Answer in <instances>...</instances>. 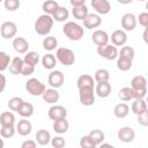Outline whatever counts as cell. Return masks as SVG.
Instances as JSON below:
<instances>
[{
  "instance_id": "obj_41",
  "label": "cell",
  "mask_w": 148,
  "mask_h": 148,
  "mask_svg": "<svg viewBox=\"0 0 148 148\" xmlns=\"http://www.w3.org/2000/svg\"><path fill=\"white\" fill-rule=\"evenodd\" d=\"M10 60L12 59L8 53H6L5 51H0V72H3L8 68Z\"/></svg>"
},
{
  "instance_id": "obj_45",
  "label": "cell",
  "mask_w": 148,
  "mask_h": 148,
  "mask_svg": "<svg viewBox=\"0 0 148 148\" xmlns=\"http://www.w3.org/2000/svg\"><path fill=\"white\" fill-rule=\"evenodd\" d=\"M51 146L53 147V148H62V147H65V145H66V142H65V139L62 138V136H54V138H51Z\"/></svg>"
},
{
  "instance_id": "obj_19",
  "label": "cell",
  "mask_w": 148,
  "mask_h": 148,
  "mask_svg": "<svg viewBox=\"0 0 148 148\" xmlns=\"http://www.w3.org/2000/svg\"><path fill=\"white\" fill-rule=\"evenodd\" d=\"M42 97H43L44 102H46L49 104H54L59 101L60 94L58 92V90L56 88H49V89H45V91L42 94Z\"/></svg>"
},
{
  "instance_id": "obj_56",
  "label": "cell",
  "mask_w": 148,
  "mask_h": 148,
  "mask_svg": "<svg viewBox=\"0 0 148 148\" xmlns=\"http://www.w3.org/2000/svg\"><path fill=\"white\" fill-rule=\"evenodd\" d=\"M3 146H5V142H3V140L0 138V148H3Z\"/></svg>"
},
{
  "instance_id": "obj_18",
  "label": "cell",
  "mask_w": 148,
  "mask_h": 148,
  "mask_svg": "<svg viewBox=\"0 0 148 148\" xmlns=\"http://www.w3.org/2000/svg\"><path fill=\"white\" fill-rule=\"evenodd\" d=\"M91 39H92L94 44H96L97 46H101V45H105V44H108L110 37H109V35H108L106 31H104V30H99V29H98V30H95V31L92 32Z\"/></svg>"
},
{
  "instance_id": "obj_34",
  "label": "cell",
  "mask_w": 148,
  "mask_h": 148,
  "mask_svg": "<svg viewBox=\"0 0 148 148\" xmlns=\"http://www.w3.org/2000/svg\"><path fill=\"white\" fill-rule=\"evenodd\" d=\"M132 61L131 59L127 58H123V57H117V68L121 72H126L128 69L132 68Z\"/></svg>"
},
{
  "instance_id": "obj_52",
  "label": "cell",
  "mask_w": 148,
  "mask_h": 148,
  "mask_svg": "<svg viewBox=\"0 0 148 148\" xmlns=\"http://www.w3.org/2000/svg\"><path fill=\"white\" fill-rule=\"evenodd\" d=\"M69 3L72 5V7H76V6L86 5V0H69Z\"/></svg>"
},
{
  "instance_id": "obj_55",
  "label": "cell",
  "mask_w": 148,
  "mask_h": 148,
  "mask_svg": "<svg viewBox=\"0 0 148 148\" xmlns=\"http://www.w3.org/2000/svg\"><path fill=\"white\" fill-rule=\"evenodd\" d=\"M99 146H101V147H112V146H111L110 143H103V142H102V143H101Z\"/></svg>"
},
{
  "instance_id": "obj_29",
  "label": "cell",
  "mask_w": 148,
  "mask_h": 148,
  "mask_svg": "<svg viewBox=\"0 0 148 148\" xmlns=\"http://www.w3.org/2000/svg\"><path fill=\"white\" fill-rule=\"evenodd\" d=\"M131 110L135 114H139V113L143 112L145 110H147V103H146L145 98H136V99H134L132 105H131Z\"/></svg>"
},
{
  "instance_id": "obj_5",
  "label": "cell",
  "mask_w": 148,
  "mask_h": 148,
  "mask_svg": "<svg viewBox=\"0 0 148 148\" xmlns=\"http://www.w3.org/2000/svg\"><path fill=\"white\" fill-rule=\"evenodd\" d=\"M97 53H98V56H101L102 58H104L106 60H114L118 57V49H117V46L108 43L105 45L97 46Z\"/></svg>"
},
{
  "instance_id": "obj_10",
  "label": "cell",
  "mask_w": 148,
  "mask_h": 148,
  "mask_svg": "<svg viewBox=\"0 0 148 148\" xmlns=\"http://www.w3.org/2000/svg\"><path fill=\"white\" fill-rule=\"evenodd\" d=\"M117 136L118 139L121 141V142H125V143H128V142H132L135 138V132L132 127L130 126H123L118 130L117 132Z\"/></svg>"
},
{
  "instance_id": "obj_36",
  "label": "cell",
  "mask_w": 148,
  "mask_h": 148,
  "mask_svg": "<svg viewBox=\"0 0 148 148\" xmlns=\"http://www.w3.org/2000/svg\"><path fill=\"white\" fill-rule=\"evenodd\" d=\"M118 97L120 98V101L123 102H128L133 99V90L131 87H124L119 90L118 92Z\"/></svg>"
},
{
  "instance_id": "obj_22",
  "label": "cell",
  "mask_w": 148,
  "mask_h": 148,
  "mask_svg": "<svg viewBox=\"0 0 148 148\" xmlns=\"http://www.w3.org/2000/svg\"><path fill=\"white\" fill-rule=\"evenodd\" d=\"M35 139L39 146H47L51 141V134L46 130H39V131H37Z\"/></svg>"
},
{
  "instance_id": "obj_11",
  "label": "cell",
  "mask_w": 148,
  "mask_h": 148,
  "mask_svg": "<svg viewBox=\"0 0 148 148\" xmlns=\"http://www.w3.org/2000/svg\"><path fill=\"white\" fill-rule=\"evenodd\" d=\"M91 7L98 15H106L111 10V3L109 0H91Z\"/></svg>"
},
{
  "instance_id": "obj_51",
  "label": "cell",
  "mask_w": 148,
  "mask_h": 148,
  "mask_svg": "<svg viewBox=\"0 0 148 148\" xmlns=\"http://www.w3.org/2000/svg\"><path fill=\"white\" fill-rule=\"evenodd\" d=\"M6 83H7V80H6V76L3 74L0 73V94L5 90L6 88Z\"/></svg>"
},
{
  "instance_id": "obj_58",
  "label": "cell",
  "mask_w": 148,
  "mask_h": 148,
  "mask_svg": "<svg viewBox=\"0 0 148 148\" xmlns=\"http://www.w3.org/2000/svg\"><path fill=\"white\" fill-rule=\"evenodd\" d=\"M0 2H3V0H0Z\"/></svg>"
},
{
  "instance_id": "obj_47",
  "label": "cell",
  "mask_w": 148,
  "mask_h": 148,
  "mask_svg": "<svg viewBox=\"0 0 148 148\" xmlns=\"http://www.w3.org/2000/svg\"><path fill=\"white\" fill-rule=\"evenodd\" d=\"M34 72H35V66H31V65H28V64L23 62L22 69H21V74H22V75L29 76V75L34 74Z\"/></svg>"
},
{
  "instance_id": "obj_42",
  "label": "cell",
  "mask_w": 148,
  "mask_h": 148,
  "mask_svg": "<svg viewBox=\"0 0 148 148\" xmlns=\"http://www.w3.org/2000/svg\"><path fill=\"white\" fill-rule=\"evenodd\" d=\"M80 147L81 148H95L97 147L96 143L94 142V140L90 138L89 134L87 135H83L81 139H80Z\"/></svg>"
},
{
  "instance_id": "obj_53",
  "label": "cell",
  "mask_w": 148,
  "mask_h": 148,
  "mask_svg": "<svg viewBox=\"0 0 148 148\" xmlns=\"http://www.w3.org/2000/svg\"><path fill=\"white\" fill-rule=\"evenodd\" d=\"M119 3H121V5H128V3H131L133 0H117Z\"/></svg>"
},
{
  "instance_id": "obj_31",
  "label": "cell",
  "mask_w": 148,
  "mask_h": 148,
  "mask_svg": "<svg viewBox=\"0 0 148 148\" xmlns=\"http://www.w3.org/2000/svg\"><path fill=\"white\" fill-rule=\"evenodd\" d=\"M58 46V40L54 36H50L47 35L46 37H44L43 39V47L46 50V51H53L56 50Z\"/></svg>"
},
{
  "instance_id": "obj_24",
  "label": "cell",
  "mask_w": 148,
  "mask_h": 148,
  "mask_svg": "<svg viewBox=\"0 0 148 148\" xmlns=\"http://www.w3.org/2000/svg\"><path fill=\"white\" fill-rule=\"evenodd\" d=\"M128 112H130V106L126 103H118L113 108V114L116 118H119V119L127 117Z\"/></svg>"
},
{
  "instance_id": "obj_3",
  "label": "cell",
  "mask_w": 148,
  "mask_h": 148,
  "mask_svg": "<svg viewBox=\"0 0 148 148\" xmlns=\"http://www.w3.org/2000/svg\"><path fill=\"white\" fill-rule=\"evenodd\" d=\"M57 61H59L64 66H72L75 62V54L71 49L67 47H58L56 51Z\"/></svg>"
},
{
  "instance_id": "obj_57",
  "label": "cell",
  "mask_w": 148,
  "mask_h": 148,
  "mask_svg": "<svg viewBox=\"0 0 148 148\" xmlns=\"http://www.w3.org/2000/svg\"><path fill=\"white\" fill-rule=\"evenodd\" d=\"M136 1H139V2H142V1H146V0H136Z\"/></svg>"
},
{
  "instance_id": "obj_15",
  "label": "cell",
  "mask_w": 148,
  "mask_h": 148,
  "mask_svg": "<svg viewBox=\"0 0 148 148\" xmlns=\"http://www.w3.org/2000/svg\"><path fill=\"white\" fill-rule=\"evenodd\" d=\"M110 38H111L112 45H114V46H123L127 42V34H126L125 30L118 29V30H114L111 34Z\"/></svg>"
},
{
  "instance_id": "obj_14",
  "label": "cell",
  "mask_w": 148,
  "mask_h": 148,
  "mask_svg": "<svg viewBox=\"0 0 148 148\" xmlns=\"http://www.w3.org/2000/svg\"><path fill=\"white\" fill-rule=\"evenodd\" d=\"M12 46L17 53L25 54L28 52V49H29V43L24 37H14Z\"/></svg>"
},
{
  "instance_id": "obj_39",
  "label": "cell",
  "mask_w": 148,
  "mask_h": 148,
  "mask_svg": "<svg viewBox=\"0 0 148 148\" xmlns=\"http://www.w3.org/2000/svg\"><path fill=\"white\" fill-rule=\"evenodd\" d=\"M89 135L94 140V142L96 143V146H99L105 140V134L101 130H91L89 132Z\"/></svg>"
},
{
  "instance_id": "obj_37",
  "label": "cell",
  "mask_w": 148,
  "mask_h": 148,
  "mask_svg": "<svg viewBox=\"0 0 148 148\" xmlns=\"http://www.w3.org/2000/svg\"><path fill=\"white\" fill-rule=\"evenodd\" d=\"M15 132H16V127L14 125H6V126H1L0 135L3 139H9L14 136Z\"/></svg>"
},
{
  "instance_id": "obj_32",
  "label": "cell",
  "mask_w": 148,
  "mask_h": 148,
  "mask_svg": "<svg viewBox=\"0 0 148 148\" xmlns=\"http://www.w3.org/2000/svg\"><path fill=\"white\" fill-rule=\"evenodd\" d=\"M131 88L132 89H140V88H147V80L143 75H135L131 80Z\"/></svg>"
},
{
  "instance_id": "obj_1",
  "label": "cell",
  "mask_w": 148,
  "mask_h": 148,
  "mask_svg": "<svg viewBox=\"0 0 148 148\" xmlns=\"http://www.w3.org/2000/svg\"><path fill=\"white\" fill-rule=\"evenodd\" d=\"M54 20L49 14H42L38 16V18L35 21V31L40 36H47L50 31L53 28Z\"/></svg>"
},
{
  "instance_id": "obj_12",
  "label": "cell",
  "mask_w": 148,
  "mask_h": 148,
  "mask_svg": "<svg viewBox=\"0 0 148 148\" xmlns=\"http://www.w3.org/2000/svg\"><path fill=\"white\" fill-rule=\"evenodd\" d=\"M101 24H102V18L101 15H98L97 13H88L86 18L83 20V25L87 29H95L98 28Z\"/></svg>"
},
{
  "instance_id": "obj_50",
  "label": "cell",
  "mask_w": 148,
  "mask_h": 148,
  "mask_svg": "<svg viewBox=\"0 0 148 148\" xmlns=\"http://www.w3.org/2000/svg\"><path fill=\"white\" fill-rule=\"evenodd\" d=\"M37 142L34 140H25L24 142H22L21 148H36Z\"/></svg>"
},
{
  "instance_id": "obj_23",
  "label": "cell",
  "mask_w": 148,
  "mask_h": 148,
  "mask_svg": "<svg viewBox=\"0 0 148 148\" xmlns=\"http://www.w3.org/2000/svg\"><path fill=\"white\" fill-rule=\"evenodd\" d=\"M34 105L29 102H24L21 104V106L17 110V113L22 117V118H30L34 114Z\"/></svg>"
},
{
  "instance_id": "obj_13",
  "label": "cell",
  "mask_w": 148,
  "mask_h": 148,
  "mask_svg": "<svg viewBox=\"0 0 148 148\" xmlns=\"http://www.w3.org/2000/svg\"><path fill=\"white\" fill-rule=\"evenodd\" d=\"M47 116L51 120H57L60 118H66L67 117V110L65 106L62 105H52L49 111H47Z\"/></svg>"
},
{
  "instance_id": "obj_54",
  "label": "cell",
  "mask_w": 148,
  "mask_h": 148,
  "mask_svg": "<svg viewBox=\"0 0 148 148\" xmlns=\"http://www.w3.org/2000/svg\"><path fill=\"white\" fill-rule=\"evenodd\" d=\"M143 40L145 43H147V28H145V31H143Z\"/></svg>"
},
{
  "instance_id": "obj_8",
  "label": "cell",
  "mask_w": 148,
  "mask_h": 148,
  "mask_svg": "<svg viewBox=\"0 0 148 148\" xmlns=\"http://www.w3.org/2000/svg\"><path fill=\"white\" fill-rule=\"evenodd\" d=\"M47 82L51 86V88H60L64 82H65V76L62 74L61 71H58V69H52L47 76Z\"/></svg>"
},
{
  "instance_id": "obj_43",
  "label": "cell",
  "mask_w": 148,
  "mask_h": 148,
  "mask_svg": "<svg viewBox=\"0 0 148 148\" xmlns=\"http://www.w3.org/2000/svg\"><path fill=\"white\" fill-rule=\"evenodd\" d=\"M20 6H21L20 0H3V7L8 12H15L16 9L20 8Z\"/></svg>"
},
{
  "instance_id": "obj_9",
  "label": "cell",
  "mask_w": 148,
  "mask_h": 148,
  "mask_svg": "<svg viewBox=\"0 0 148 148\" xmlns=\"http://www.w3.org/2000/svg\"><path fill=\"white\" fill-rule=\"evenodd\" d=\"M136 23H138L136 16L133 13H126L120 18L121 28L125 31H133L135 29V27H136Z\"/></svg>"
},
{
  "instance_id": "obj_7",
  "label": "cell",
  "mask_w": 148,
  "mask_h": 148,
  "mask_svg": "<svg viewBox=\"0 0 148 148\" xmlns=\"http://www.w3.org/2000/svg\"><path fill=\"white\" fill-rule=\"evenodd\" d=\"M17 34V25L12 21H6L0 27V35L5 39H12Z\"/></svg>"
},
{
  "instance_id": "obj_48",
  "label": "cell",
  "mask_w": 148,
  "mask_h": 148,
  "mask_svg": "<svg viewBox=\"0 0 148 148\" xmlns=\"http://www.w3.org/2000/svg\"><path fill=\"white\" fill-rule=\"evenodd\" d=\"M136 21H139V24L143 28L148 27V13L143 12L141 14H139V17H136Z\"/></svg>"
},
{
  "instance_id": "obj_26",
  "label": "cell",
  "mask_w": 148,
  "mask_h": 148,
  "mask_svg": "<svg viewBox=\"0 0 148 148\" xmlns=\"http://www.w3.org/2000/svg\"><path fill=\"white\" fill-rule=\"evenodd\" d=\"M22 65H23V59L20 57H15L10 60V64L8 66L9 72L14 75H18L21 74V69H22Z\"/></svg>"
},
{
  "instance_id": "obj_38",
  "label": "cell",
  "mask_w": 148,
  "mask_h": 148,
  "mask_svg": "<svg viewBox=\"0 0 148 148\" xmlns=\"http://www.w3.org/2000/svg\"><path fill=\"white\" fill-rule=\"evenodd\" d=\"M110 79V73L108 69L105 68H99L95 72V75H94V80L96 82H103V81H109Z\"/></svg>"
},
{
  "instance_id": "obj_16",
  "label": "cell",
  "mask_w": 148,
  "mask_h": 148,
  "mask_svg": "<svg viewBox=\"0 0 148 148\" xmlns=\"http://www.w3.org/2000/svg\"><path fill=\"white\" fill-rule=\"evenodd\" d=\"M111 90H112V87L109 83V81L97 82L96 88H95V94L101 98H105L111 94Z\"/></svg>"
},
{
  "instance_id": "obj_46",
  "label": "cell",
  "mask_w": 148,
  "mask_h": 148,
  "mask_svg": "<svg viewBox=\"0 0 148 148\" xmlns=\"http://www.w3.org/2000/svg\"><path fill=\"white\" fill-rule=\"evenodd\" d=\"M136 116H138V123L141 126H143V127L148 126V110H145L143 112H141Z\"/></svg>"
},
{
  "instance_id": "obj_21",
  "label": "cell",
  "mask_w": 148,
  "mask_h": 148,
  "mask_svg": "<svg viewBox=\"0 0 148 148\" xmlns=\"http://www.w3.org/2000/svg\"><path fill=\"white\" fill-rule=\"evenodd\" d=\"M52 128L56 133L58 134H64L68 131L69 128V124L68 121L66 120V118H60V119H57V120H53V125H52Z\"/></svg>"
},
{
  "instance_id": "obj_27",
  "label": "cell",
  "mask_w": 148,
  "mask_h": 148,
  "mask_svg": "<svg viewBox=\"0 0 148 148\" xmlns=\"http://www.w3.org/2000/svg\"><path fill=\"white\" fill-rule=\"evenodd\" d=\"M88 7L86 5H81V6H76L72 8V14L74 16V18L79 20V21H83L86 18V16L88 15Z\"/></svg>"
},
{
  "instance_id": "obj_40",
  "label": "cell",
  "mask_w": 148,
  "mask_h": 148,
  "mask_svg": "<svg viewBox=\"0 0 148 148\" xmlns=\"http://www.w3.org/2000/svg\"><path fill=\"white\" fill-rule=\"evenodd\" d=\"M118 56L119 57H123V58H127V59L133 60L134 59V56H135V52H134V49L133 47L123 45V47L120 49V52H118Z\"/></svg>"
},
{
  "instance_id": "obj_28",
  "label": "cell",
  "mask_w": 148,
  "mask_h": 148,
  "mask_svg": "<svg viewBox=\"0 0 148 148\" xmlns=\"http://www.w3.org/2000/svg\"><path fill=\"white\" fill-rule=\"evenodd\" d=\"M42 65L46 69H50V71L54 69V67L57 65V58H56V56L52 54V53H47V54L43 56V58H42Z\"/></svg>"
},
{
  "instance_id": "obj_35",
  "label": "cell",
  "mask_w": 148,
  "mask_h": 148,
  "mask_svg": "<svg viewBox=\"0 0 148 148\" xmlns=\"http://www.w3.org/2000/svg\"><path fill=\"white\" fill-rule=\"evenodd\" d=\"M23 62H25L28 65H31V66H36L39 62V54L35 51L27 52L24 58H23Z\"/></svg>"
},
{
  "instance_id": "obj_20",
  "label": "cell",
  "mask_w": 148,
  "mask_h": 148,
  "mask_svg": "<svg viewBox=\"0 0 148 148\" xmlns=\"http://www.w3.org/2000/svg\"><path fill=\"white\" fill-rule=\"evenodd\" d=\"M76 86L77 89H83V88H94L95 86V80L92 79L91 75L89 74H82L77 77L76 80Z\"/></svg>"
},
{
  "instance_id": "obj_25",
  "label": "cell",
  "mask_w": 148,
  "mask_h": 148,
  "mask_svg": "<svg viewBox=\"0 0 148 148\" xmlns=\"http://www.w3.org/2000/svg\"><path fill=\"white\" fill-rule=\"evenodd\" d=\"M51 16H52L53 20L57 21V22H65V21L68 18V16H69V12H68V9H67L66 7L59 6V7L57 8V10H56Z\"/></svg>"
},
{
  "instance_id": "obj_33",
  "label": "cell",
  "mask_w": 148,
  "mask_h": 148,
  "mask_svg": "<svg viewBox=\"0 0 148 148\" xmlns=\"http://www.w3.org/2000/svg\"><path fill=\"white\" fill-rule=\"evenodd\" d=\"M15 124V116L10 111H5L0 114V125L6 126V125H14Z\"/></svg>"
},
{
  "instance_id": "obj_30",
  "label": "cell",
  "mask_w": 148,
  "mask_h": 148,
  "mask_svg": "<svg viewBox=\"0 0 148 148\" xmlns=\"http://www.w3.org/2000/svg\"><path fill=\"white\" fill-rule=\"evenodd\" d=\"M58 7H59V3L54 0H46L42 5V9H43L44 14H49V15H52L57 10Z\"/></svg>"
},
{
  "instance_id": "obj_2",
  "label": "cell",
  "mask_w": 148,
  "mask_h": 148,
  "mask_svg": "<svg viewBox=\"0 0 148 148\" xmlns=\"http://www.w3.org/2000/svg\"><path fill=\"white\" fill-rule=\"evenodd\" d=\"M62 32L65 34V36L68 39L74 40V42L80 40L84 35L82 25H80L79 23L73 22V21H68L65 23V25L62 27Z\"/></svg>"
},
{
  "instance_id": "obj_6",
  "label": "cell",
  "mask_w": 148,
  "mask_h": 148,
  "mask_svg": "<svg viewBox=\"0 0 148 148\" xmlns=\"http://www.w3.org/2000/svg\"><path fill=\"white\" fill-rule=\"evenodd\" d=\"M80 103L84 106L94 105L95 103V88H83L79 89Z\"/></svg>"
},
{
  "instance_id": "obj_17",
  "label": "cell",
  "mask_w": 148,
  "mask_h": 148,
  "mask_svg": "<svg viewBox=\"0 0 148 148\" xmlns=\"http://www.w3.org/2000/svg\"><path fill=\"white\" fill-rule=\"evenodd\" d=\"M31 131H32V124L28 120V118H23L18 120V123L16 124V132L22 136L29 135Z\"/></svg>"
},
{
  "instance_id": "obj_49",
  "label": "cell",
  "mask_w": 148,
  "mask_h": 148,
  "mask_svg": "<svg viewBox=\"0 0 148 148\" xmlns=\"http://www.w3.org/2000/svg\"><path fill=\"white\" fill-rule=\"evenodd\" d=\"M133 90V99L136 98H145L147 94V88H140V89H132Z\"/></svg>"
},
{
  "instance_id": "obj_44",
  "label": "cell",
  "mask_w": 148,
  "mask_h": 148,
  "mask_svg": "<svg viewBox=\"0 0 148 148\" xmlns=\"http://www.w3.org/2000/svg\"><path fill=\"white\" fill-rule=\"evenodd\" d=\"M23 103V99L21 98V97H17V96H15V97H12L9 101H8V108H9V110H12V111H16L17 112V110H18V108L21 106V104Z\"/></svg>"
},
{
  "instance_id": "obj_4",
  "label": "cell",
  "mask_w": 148,
  "mask_h": 148,
  "mask_svg": "<svg viewBox=\"0 0 148 148\" xmlns=\"http://www.w3.org/2000/svg\"><path fill=\"white\" fill-rule=\"evenodd\" d=\"M25 89H27V91L31 95V96H42V94L45 91V89H46V87H45V84L42 82V81H39L38 79H36V77H31V79H29L27 82H25Z\"/></svg>"
}]
</instances>
